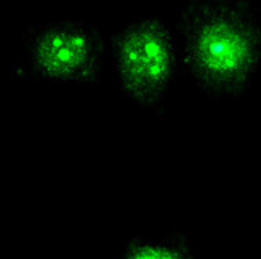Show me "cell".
<instances>
[{
  "mask_svg": "<svg viewBox=\"0 0 261 259\" xmlns=\"http://www.w3.org/2000/svg\"><path fill=\"white\" fill-rule=\"evenodd\" d=\"M24 67L32 78L87 85L101 80L99 32L81 21H53L34 27L24 39Z\"/></svg>",
  "mask_w": 261,
  "mask_h": 259,
  "instance_id": "obj_3",
  "label": "cell"
},
{
  "mask_svg": "<svg viewBox=\"0 0 261 259\" xmlns=\"http://www.w3.org/2000/svg\"><path fill=\"white\" fill-rule=\"evenodd\" d=\"M179 67L210 99H236L261 67V19L248 0H183Z\"/></svg>",
  "mask_w": 261,
  "mask_h": 259,
  "instance_id": "obj_1",
  "label": "cell"
},
{
  "mask_svg": "<svg viewBox=\"0 0 261 259\" xmlns=\"http://www.w3.org/2000/svg\"><path fill=\"white\" fill-rule=\"evenodd\" d=\"M112 66L120 95L149 112H159L179 69L178 40L164 18L143 15L117 31Z\"/></svg>",
  "mask_w": 261,
  "mask_h": 259,
  "instance_id": "obj_2",
  "label": "cell"
},
{
  "mask_svg": "<svg viewBox=\"0 0 261 259\" xmlns=\"http://www.w3.org/2000/svg\"><path fill=\"white\" fill-rule=\"evenodd\" d=\"M123 259H196V254L186 239L135 237L127 243Z\"/></svg>",
  "mask_w": 261,
  "mask_h": 259,
  "instance_id": "obj_4",
  "label": "cell"
}]
</instances>
